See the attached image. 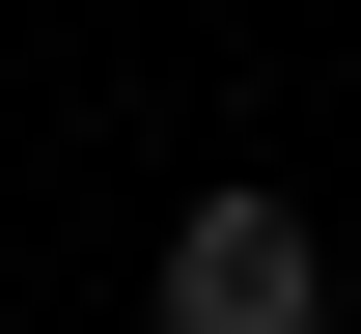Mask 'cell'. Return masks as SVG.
<instances>
[{
	"label": "cell",
	"instance_id": "1",
	"mask_svg": "<svg viewBox=\"0 0 361 334\" xmlns=\"http://www.w3.org/2000/svg\"><path fill=\"white\" fill-rule=\"evenodd\" d=\"M139 306H167V334H334V223H306L278 167H223L167 251H139Z\"/></svg>",
	"mask_w": 361,
	"mask_h": 334
}]
</instances>
